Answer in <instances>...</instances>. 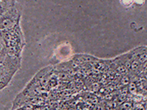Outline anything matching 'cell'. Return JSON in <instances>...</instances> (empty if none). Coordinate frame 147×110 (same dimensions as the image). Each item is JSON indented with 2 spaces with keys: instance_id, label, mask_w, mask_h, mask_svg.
Wrapping results in <instances>:
<instances>
[{
  "instance_id": "cell-2",
  "label": "cell",
  "mask_w": 147,
  "mask_h": 110,
  "mask_svg": "<svg viewBox=\"0 0 147 110\" xmlns=\"http://www.w3.org/2000/svg\"><path fill=\"white\" fill-rule=\"evenodd\" d=\"M134 59H136L141 64L147 60V47H140L136 48L132 54Z\"/></svg>"
},
{
  "instance_id": "cell-4",
  "label": "cell",
  "mask_w": 147,
  "mask_h": 110,
  "mask_svg": "<svg viewBox=\"0 0 147 110\" xmlns=\"http://www.w3.org/2000/svg\"><path fill=\"white\" fill-rule=\"evenodd\" d=\"M128 85H129V87H128L129 91L133 94L136 93V92H137V86H136V82H130Z\"/></svg>"
},
{
  "instance_id": "cell-1",
  "label": "cell",
  "mask_w": 147,
  "mask_h": 110,
  "mask_svg": "<svg viewBox=\"0 0 147 110\" xmlns=\"http://www.w3.org/2000/svg\"><path fill=\"white\" fill-rule=\"evenodd\" d=\"M20 11L16 5L10 7L2 16H0V32H4L13 28L20 20Z\"/></svg>"
},
{
  "instance_id": "cell-5",
  "label": "cell",
  "mask_w": 147,
  "mask_h": 110,
  "mask_svg": "<svg viewBox=\"0 0 147 110\" xmlns=\"http://www.w3.org/2000/svg\"><path fill=\"white\" fill-rule=\"evenodd\" d=\"M130 79H129V76H127L126 75L123 76V77L122 78V80H121V82H122V84L123 85H128L129 82H130Z\"/></svg>"
},
{
  "instance_id": "cell-3",
  "label": "cell",
  "mask_w": 147,
  "mask_h": 110,
  "mask_svg": "<svg viewBox=\"0 0 147 110\" xmlns=\"http://www.w3.org/2000/svg\"><path fill=\"white\" fill-rule=\"evenodd\" d=\"M13 6V5H10L8 3L5 2H2V1H0V16H2L3 14L6 11V10L8 9H9L10 7Z\"/></svg>"
}]
</instances>
